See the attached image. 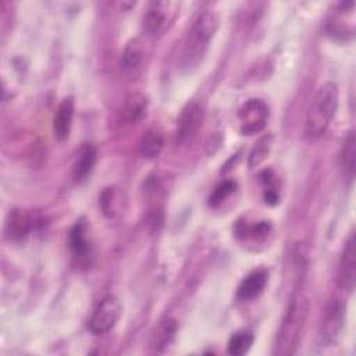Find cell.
<instances>
[{"label": "cell", "mask_w": 356, "mask_h": 356, "mask_svg": "<svg viewBox=\"0 0 356 356\" xmlns=\"http://www.w3.org/2000/svg\"><path fill=\"white\" fill-rule=\"evenodd\" d=\"M310 309V300L302 284H299L293 291L288 302V307L284 313L277 339L274 343V355H291L295 352L302 330L305 327L307 314Z\"/></svg>", "instance_id": "obj_1"}, {"label": "cell", "mask_w": 356, "mask_h": 356, "mask_svg": "<svg viewBox=\"0 0 356 356\" xmlns=\"http://www.w3.org/2000/svg\"><path fill=\"white\" fill-rule=\"evenodd\" d=\"M339 103V89L335 82L323 83L314 93L305 121L307 139L317 140L328 129Z\"/></svg>", "instance_id": "obj_2"}, {"label": "cell", "mask_w": 356, "mask_h": 356, "mask_svg": "<svg viewBox=\"0 0 356 356\" xmlns=\"http://www.w3.org/2000/svg\"><path fill=\"white\" fill-rule=\"evenodd\" d=\"M220 18L213 10H204L195 19L182 51V65L185 68L196 67L206 53L209 42L216 35Z\"/></svg>", "instance_id": "obj_3"}, {"label": "cell", "mask_w": 356, "mask_h": 356, "mask_svg": "<svg viewBox=\"0 0 356 356\" xmlns=\"http://www.w3.org/2000/svg\"><path fill=\"white\" fill-rule=\"evenodd\" d=\"M178 11L175 1H152L142 17V29L149 38L163 35L172 24Z\"/></svg>", "instance_id": "obj_4"}, {"label": "cell", "mask_w": 356, "mask_h": 356, "mask_svg": "<svg viewBox=\"0 0 356 356\" xmlns=\"http://www.w3.org/2000/svg\"><path fill=\"white\" fill-rule=\"evenodd\" d=\"M325 32L337 40H350L355 36V1H341L330 14Z\"/></svg>", "instance_id": "obj_5"}, {"label": "cell", "mask_w": 356, "mask_h": 356, "mask_svg": "<svg viewBox=\"0 0 356 356\" xmlns=\"http://www.w3.org/2000/svg\"><path fill=\"white\" fill-rule=\"evenodd\" d=\"M268 106L261 99H249L238 110V125L242 135H254L264 129L268 121Z\"/></svg>", "instance_id": "obj_6"}, {"label": "cell", "mask_w": 356, "mask_h": 356, "mask_svg": "<svg viewBox=\"0 0 356 356\" xmlns=\"http://www.w3.org/2000/svg\"><path fill=\"white\" fill-rule=\"evenodd\" d=\"M122 313L121 302L114 295L104 296L96 306L89 320V330L95 335H103L111 331Z\"/></svg>", "instance_id": "obj_7"}, {"label": "cell", "mask_w": 356, "mask_h": 356, "mask_svg": "<svg viewBox=\"0 0 356 356\" xmlns=\"http://www.w3.org/2000/svg\"><path fill=\"white\" fill-rule=\"evenodd\" d=\"M345 323V306L339 299H334L325 309L320 328L318 345L332 346L341 337Z\"/></svg>", "instance_id": "obj_8"}, {"label": "cell", "mask_w": 356, "mask_h": 356, "mask_svg": "<svg viewBox=\"0 0 356 356\" xmlns=\"http://www.w3.org/2000/svg\"><path fill=\"white\" fill-rule=\"evenodd\" d=\"M356 282V241L350 234L346 239L338 264V284L348 292H353Z\"/></svg>", "instance_id": "obj_9"}, {"label": "cell", "mask_w": 356, "mask_h": 356, "mask_svg": "<svg viewBox=\"0 0 356 356\" xmlns=\"http://www.w3.org/2000/svg\"><path fill=\"white\" fill-rule=\"evenodd\" d=\"M203 121V108L197 102H191L188 103L177 121V142L178 143H185L191 140L196 132L199 131L200 125Z\"/></svg>", "instance_id": "obj_10"}, {"label": "cell", "mask_w": 356, "mask_h": 356, "mask_svg": "<svg viewBox=\"0 0 356 356\" xmlns=\"http://www.w3.org/2000/svg\"><path fill=\"white\" fill-rule=\"evenodd\" d=\"M39 222V217L33 213L25 210H13L6 221V236L13 242L24 241Z\"/></svg>", "instance_id": "obj_11"}, {"label": "cell", "mask_w": 356, "mask_h": 356, "mask_svg": "<svg viewBox=\"0 0 356 356\" xmlns=\"http://www.w3.org/2000/svg\"><path fill=\"white\" fill-rule=\"evenodd\" d=\"M268 282V273L264 268H256L250 271L236 288V299L241 302H250L259 298Z\"/></svg>", "instance_id": "obj_12"}, {"label": "cell", "mask_w": 356, "mask_h": 356, "mask_svg": "<svg viewBox=\"0 0 356 356\" xmlns=\"http://www.w3.org/2000/svg\"><path fill=\"white\" fill-rule=\"evenodd\" d=\"M74 110L75 106L72 97H64L58 103L53 117V132L58 140H65L70 136L74 121Z\"/></svg>", "instance_id": "obj_13"}, {"label": "cell", "mask_w": 356, "mask_h": 356, "mask_svg": "<svg viewBox=\"0 0 356 356\" xmlns=\"http://www.w3.org/2000/svg\"><path fill=\"white\" fill-rule=\"evenodd\" d=\"M143 60H145L143 43L140 39L134 38L129 42H127L125 47L121 51L120 67L125 74L132 75L140 70Z\"/></svg>", "instance_id": "obj_14"}, {"label": "cell", "mask_w": 356, "mask_h": 356, "mask_svg": "<svg viewBox=\"0 0 356 356\" xmlns=\"http://www.w3.org/2000/svg\"><path fill=\"white\" fill-rule=\"evenodd\" d=\"M149 110V99L142 92H131L125 96L121 107V115L127 122L135 124L143 120Z\"/></svg>", "instance_id": "obj_15"}, {"label": "cell", "mask_w": 356, "mask_h": 356, "mask_svg": "<svg viewBox=\"0 0 356 356\" xmlns=\"http://www.w3.org/2000/svg\"><path fill=\"white\" fill-rule=\"evenodd\" d=\"M96 161H97L96 147L90 143H85L81 147L74 164V177L76 178V181L86 179L92 174Z\"/></svg>", "instance_id": "obj_16"}, {"label": "cell", "mask_w": 356, "mask_h": 356, "mask_svg": "<svg viewBox=\"0 0 356 356\" xmlns=\"http://www.w3.org/2000/svg\"><path fill=\"white\" fill-rule=\"evenodd\" d=\"M175 332H177V323L172 318H165L164 321H161L159 324V327L153 332L150 346L156 352L163 350L164 348H167L171 343Z\"/></svg>", "instance_id": "obj_17"}, {"label": "cell", "mask_w": 356, "mask_h": 356, "mask_svg": "<svg viewBox=\"0 0 356 356\" xmlns=\"http://www.w3.org/2000/svg\"><path fill=\"white\" fill-rule=\"evenodd\" d=\"M355 154H356V140H355V134L350 131L342 145L341 150V167L343 170L345 178L349 181L353 179L355 177Z\"/></svg>", "instance_id": "obj_18"}, {"label": "cell", "mask_w": 356, "mask_h": 356, "mask_svg": "<svg viewBox=\"0 0 356 356\" xmlns=\"http://www.w3.org/2000/svg\"><path fill=\"white\" fill-rule=\"evenodd\" d=\"M164 147L163 136L157 131H147L139 143V152L145 159H156Z\"/></svg>", "instance_id": "obj_19"}, {"label": "cell", "mask_w": 356, "mask_h": 356, "mask_svg": "<svg viewBox=\"0 0 356 356\" xmlns=\"http://www.w3.org/2000/svg\"><path fill=\"white\" fill-rule=\"evenodd\" d=\"M271 232V224L268 221H257L252 225L248 224H238L236 234L241 235L243 239H252L254 242H261L267 239Z\"/></svg>", "instance_id": "obj_20"}, {"label": "cell", "mask_w": 356, "mask_h": 356, "mask_svg": "<svg viewBox=\"0 0 356 356\" xmlns=\"http://www.w3.org/2000/svg\"><path fill=\"white\" fill-rule=\"evenodd\" d=\"M70 249L75 256H83L88 252V239H86V227L82 221H76V224L70 229L68 235Z\"/></svg>", "instance_id": "obj_21"}, {"label": "cell", "mask_w": 356, "mask_h": 356, "mask_svg": "<svg viewBox=\"0 0 356 356\" xmlns=\"http://www.w3.org/2000/svg\"><path fill=\"white\" fill-rule=\"evenodd\" d=\"M253 334L250 331H236L235 334L231 335L229 341H228V353L229 355H235V356H241L249 352V349L253 345Z\"/></svg>", "instance_id": "obj_22"}, {"label": "cell", "mask_w": 356, "mask_h": 356, "mask_svg": "<svg viewBox=\"0 0 356 356\" xmlns=\"http://www.w3.org/2000/svg\"><path fill=\"white\" fill-rule=\"evenodd\" d=\"M235 189H236V182L232 181V179H225V181L220 182L214 188L213 193L210 195L209 204L211 207H218L221 203H224L235 192Z\"/></svg>", "instance_id": "obj_23"}, {"label": "cell", "mask_w": 356, "mask_h": 356, "mask_svg": "<svg viewBox=\"0 0 356 356\" xmlns=\"http://www.w3.org/2000/svg\"><path fill=\"white\" fill-rule=\"evenodd\" d=\"M115 199H117L115 188L108 186L102 192V195L99 196V206H100L104 216H107V217H114L115 216L117 204H118V202Z\"/></svg>", "instance_id": "obj_24"}, {"label": "cell", "mask_w": 356, "mask_h": 356, "mask_svg": "<svg viewBox=\"0 0 356 356\" xmlns=\"http://www.w3.org/2000/svg\"><path fill=\"white\" fill-rule=\"evenodd\" d=\"M270 138L268 136H264L261 138L257 145L253 147V150L250 152L249 154V167L253 168V167H257L268 154L270 152Z\"/></svg>", "instance_id": "obj_25"}]
</instances>
